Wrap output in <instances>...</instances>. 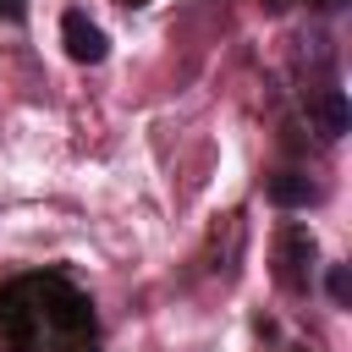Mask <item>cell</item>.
<instances>
[{"label":"cell","instance_id":"cell-1","mask_svg":"<svg viewBox=\"0 0 352 352\" xmlns=\"http://www.w3.org/2000/svg\"><path fill=\"white\" fill-rule=\"evenodd\" d=\"M0 336L11 352H94V302L66 275H16L0 286Z\"/></svg>","mask_w":352,"mask_h":352},{"label":"cell","instance_id":"cell-2","mask_svg":"<svg viewBox=\"0 0 352 352\" xmlns=\"http://www.w3.org/2000/svg\"><path fill=\"white\" fill-rule=\"evenodd\" d=\"M314 258H319V242H314V231H308L302 220H292V226L275 231V275H280L286 292H308Z\"/></svg>","mask_w":352,"mask_h":352},{"label":"cell","instance_id":"cell-3","mask_svg":"<svg viewBox=\"0 0 352 352\" xmlns=\"http://www.w3.org/2000/svg\"><path fill=\"white\" fill-rule=\"evenodd\" d=\"M60 38H66V55H72V60H82V66H99V60H104V50H110L104 28H99V22H88V11H66V16H60Z\"/></svg>","mask_w":352,"mask_h":352},{"label":"cell","instance_id":"cell-4","mask_svg":"<svg viewBox=\"0 0 352 352\" xmlns=\"http://www.w3.org/2000/svg\"><path fill=\"white\" fill-rule=\"evenodd\" d=\"M308 116H314L319 138H341V132H346V94H341V88H319V94L308 99Z\"/></svg>","mask_w":352,"mask_h":352},{"label":"cell","instance_id":"cell-5","mask_svg":"<svg viewBox=\"0 0 352 352\" xmlns=\"http://www.w3.org/2000/svg\"><path fill=\"white\" fill-rule=\"evenodd\" d=\"M319 198V187L302 176V170H280V176H270V204H280V209H302V204H314Z\"/></svg>","mask_w":352,"mask_h":352},{"label":"cell","instance_id":"cell-6","mask_svg":"<svg viewBox=\"0 0 352 352\" xmlns=\"http://www.w3.org/2000/svg\"><path fill=\"white\" fill-rule=\"evenodd\" d=\"M330 297H336L341 308L352 302V270H346V264H336V270H330Z\"/></svg>","mask_w":352,"mask_h":352},{"label":"cell","instance_id":"cell-7","mask_svg":"<svg viewBox=\"0 0 352 352\" xmlns=\"http://www.w3.org/2000/svg\"><path fill=\"white\" fill-rule=\"evenodd\" d=\"M319 6H324V11H341V6H346V0H319Z\"/></svg>","mask_w":352,"mask_h":352},{"label":"cell","instance_id":"cell-8","mask_svg":"<svg viewBox=\"0 0 352 352\" xmlns=\"http://www.w3.org/2000/svg\"><path fill=\"white\" fill-rule=\"evenodd\" d=\"M0 11H6V16H16V0H0Z\"/></svg>","mask_w":352,"mask_h":352},{"label":"cell","instance_id":"cell-9","mask_svg":"<svg viewBox=\"0 0 352 352\" xmlns=\"http://www.w3.org/2000/svg\"><path fill=\"white\" fill-rule=\"evenodd\" d=\"M126 6H148V0H126Z\"/></svg>","mask_w":352,"mask_h":352}]
</instances>
